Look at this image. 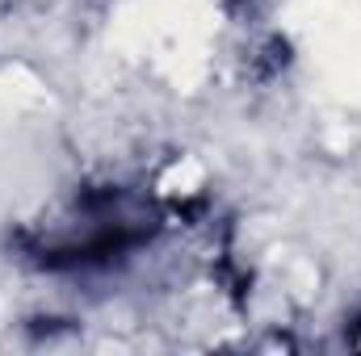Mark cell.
<instances>
[{
    "label": "cell",
    "instance_id": "6da1fadb",
    "mask_svg": "<svg viewBox=\"0 0 361 356\" xmlns=\"http://www.w3.org/2000/svg\"><path fill=\"white\" fill-rule=\"evenodd\" d=\"M324 63L341 96L361 101V21H341L324 42Z\"/></svg>",
    "mask_w": 361,
    "mask_h": 356
},
{
    "label": "cell",
    "instance_id": "7a4b0ae2",
    "mask_svg": "<svg viewBox=\"0 0 361 356\" xmlns=\"http://www.w3.org/2000/svg\"><path fill=\"white\" fill-rule=\"evenodd\" d=\"M202 177H206V168H202L197 160H189V155H185V160H177V164L160 177V189H164V193H173V197H177V193H193V189L202 184Z\"/></svg>",
    "mask_w": 361,
    "mask_h": 356
}]
</instances>
